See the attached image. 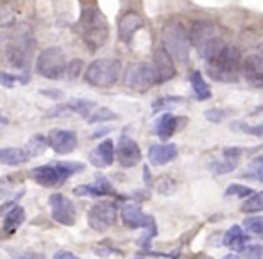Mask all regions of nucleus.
Returning a JSON list of instances; mask_svg holds the SVG:
<instances>
[{
    "instance_id": "f3484780",
    "label": "nucleus",
    "mask_w": 263,
    "mask_h": 259,
    "mask_svg": "<svg viewBox=\"0 0 263 259\" xmlns=\"http://www.w3.org/2000/svg\"><path fill=\"white\" fill-rule=\"evenodd\" d=\"M154 68H156L158 75V84H163L166 81H170L176 75V66H174V59L170 57V54L163 47L154 52Z\"/></svg>"
},
{
    "instance_id": "ea45409f",
    "label": "nucleus",
    "mask_w": 263,
    "mask_h": 259,
    "mask_svg": "<svg viewBox=\"0 0 263 259\" xmlns=\"http://www.w3.org/2000/svg\"><path fill=\"white\" fill-rule=\"evenodd\" d=\"M176 190V181H172L170 177H161L158 184V191L161 195H170L172 191Z\"/></svg>"
},
{
    "instance_id": "423d86ee",
    "label": "nucleus",
    "mask_w": 263,
    "mask_h": 259,
    "mask_svg": "<svg viewBox=\"0 0 263 259\" xmlns=\"http://www.w3.org/2000/svg\"><path fill=\"white\" fill-rule=\"evenodd\" d=\"M120 77V61L113 57H101L95 59L86 68V79L88 84L97 88H109Z\"/></svg>"
},
{
    "instance_id": "c756f323",
    "label": "nucleus",
    "mask_w": 263,
    "mask_h": 259,
    "mask_svg": "<svg viewBox=\"0 0 263 259\" xmlns=\"http://www.w3.org/2000/svg\"><path fill=\"white\" fill-rule=\"evenodd\" d=\"M231 129L233 131L246 132V134H251V136H256V138H263V122L256 125H247V124H243V122H235V124H231Z\"/></svg>"
},
{
    "instance_id": "4468645a",
    "label": "nucleus",
    "mask_w": 263,
    "mask_h": 259,
    "mask_svg": "<svg viewBox=\"0 0 263 259\" xmlns=\"http://www.w3.org/2000/svg\"><path fill=\"white\" fill-rule=\"evenodd\" d=\"M120 218H122V224H124L125 227H129V229H140V227L147 229L149 225L156 224L153 216H149V214H143L142 207H140L138 204H133V202L122 206Z\"/></svg>"
},
{
    "instance_id": "a18cd8bd",
    "label": "nucleus",
    "mask_w": 263,
    "mask_h": 259,
    "mask_svg": "<svg viewBox=\"0 0 263 259\" xmlns=\"http://www.w3.org/2000/svg\"><path fill=\"white\" fill-rule=\"evenodd\" d=\"M61 257H68V259H76V254L68 252V250H58L54 254V259H61Z\"/></svg>"
},
{
    "instance_id": "7ed1b4c3",
    "label": "nucleus",
    "mask_w": 263,
    "mask_h": 259,
    "mask_svg": "<svg viewBox=\"0 0 263 259\" xmlns=\"http://www.w3.org/2000/svg\"><path fill=\"white\" fill-rule=\"evenodd\" d=\"M84 170V163L79 161H59L50 165H42L31 170V177L45 188H55L65 184L76 173H81Z\"/></svg>"
},
{
    "instance_id": "de8ad7c7",
    "label": "nucleus",
    "mask_w": 263,
    "mask_h": 259,
    "mask_svg": "<svg viewBox=\"0 0 263 259\" xmlns=\"http://www.w3.org/2000/svg\"><path fill=\"white\" fill-rule=\"evenodd\" d=\"M6 124H7V120L2 116V113H0V125H6Z\"/></svg>"
},
{
    "instance_id": "2f4dec72",
    "label": "nucleus",
    "mask_w": 263,
    "mask_h": 259,
    "mask_svg": "<svg viewBox=\"0 0 263 259\" xmlns=\"http://www.w3.org/2000/svg\"><path fill=\"white\" fill-rule=\"evenodd\" d=\"M73 195L76 197H102V191L97 188V184H81V186L73 188Z\"/></svg>"
},
{
    "instance_id": "b1692460",
    "label": "nucleus",
    "mask_w": 263,
    "mask_h": 259,
    "mask_svg": "<svg viewBox=\"0 0 263 259\" xmlns=\"http://www.w3.org/2000/svg\"><path fill=\"white\" fill-rule=\"evenodd\" d=\"M25 222V209L22 206H11L4 218V229L7 232H14Z\"/></svg>"
},
{
    "instance_id": "2eb2a0df",
    "label": "nucleus",
    "mask_w": 263,
    "mask_h": 259,
    "mask_svg": "<svg viewBox=\"0 0 263 259\" xmlns=\"http://www.w3.org/2000/svg\"><path fill=\"white\" fill-rule=\"evenodd\" d=\"M47 142L54 152L70 154L77 147V134L73 131H66V129H54L50 131Z\"/></svg>"
},
{
    "instance_id": "f8f14e48",
    "label": "nucleus",
    "mask_w": 263,
    "mask_h": 259,
    "mask_svg": "<svg viewBox=\"0 0 263 259\" xmlns=\"http://www.w3.org/2000/svg\"><path fill=\"white\" fill-rule=\"evenodd\" d=\"M115 157L118 159V163H120L124 168H133V166L138 165L140 159H142V150H140L138 143H136L135 140L124 134L118 138V143H117V147H115Z\"/></svg>"
},
{
    "instance_id": "bb28decb",
    "label": "nucleus",
    "mask_w": 263,
    "mask_h": 259,
    "mask_svg": "<svg viewBox=\"0 0 263 259\" xmlns=\"http://www.w3.org/2000/svg\"><path fill=\"white\" fill-rule=\"evenodd\" d=\"M238 165V159H231V157H224L222 161H215L210 163V170L217 175H224V173H229L236 168Z\"/></svg>"
},
{
    "instance_id": "9d476101",
    "label": "nucleus",
    "mask_w": 263,
    "mask_h": 259,
    "mask_svg": "<svg viewBox=\"0 0 263 259\" xmlns=\"http://www.w3.org/2000/svg\"><path fill=\"white\" fill-rule=\"evenodd\" d=\"M115 222H117V207L111 202H97L88 211V225L97 232L107 231L109 227H113Z\"/></svg>"
},
{
    "instance_id": "5701e85b",
    "label": "nucleus",
    "mask_w": 263,
    "mask_h": 259,
    "mask_svg": "<svg viewBox=\"0 0 263 259\" xmlns=\"http://www.w3.org/2000/svg\"><path fill=\"white\" fill-rule=\"evenodd\" d=\"M222 240H224L222 243H224L226 247H229V249H233V250H236V252H238L243 245H247V242H249V236L243 234V231H242V227H240V225H233L231 229H228V232H226Z\"/></svg>"
},
{
    "instance_id": "c03bdc74",
    "label": "nucleus",
    "mask_w": 263,
    "mask_h": 259,
    "mask_svg": "<svg viewBox=\"0 0 263 259\" xmlns=\"http://www.w3.org/2000/svg\"><path fill=\"white\" fill-rule=\"evenodd\" d=\"M42 95H45V97H49V98H63V91H59V90H42L40 91Z\"/></svg>"
},
{
    "instance_id": "412c9836",
    "label": "nucleus",
    "mask_w": 263,
    "mask_h": 259,
    "mask_svg": "<svg viewBox=\"0 0 263 259\" xmlns=\"http://www.w3.org/2000/svg\"><path fill=\"white\" fill-rule=\"evenodd\" d=\"M184 120V118H177V116H172L170 113H165L161 114V118L156 122V127H154V132L159 136V140H168L172 138V134L177 131L179 127V122Z\"/></svg>"
},
{
    "instance_id": "39448f33",
    "label": "nucleus",
    "mask_w": 263,
    "mask_h": 259,
    "mask_svg": "<svg viewBox=\"0 0 263 259\" xmlns=\"http://www.w3.org/2000/svg\"><path fill=\"white\" fill-rule=\"evenodd\" d=\"M36 49V42L34 36H32L31 29L29 27H20L13 36L9 38V43H7V59L13 66L20 70H25L31 63L32 52Z\"/></svg>"
},
{
    "instance_id": "4c0bfd02",
    "label": "nucleus",
    "mask_w": 263,
    "mask_h": 259,
    "mask_svg": "<svg viewBox=\"0 0 263 259\" xmlns=\"http://www.w3.org/2000/svg\"><path fill=\"white\" fill-rule=\"evenodd\" d=\"M83 66H84V63L81 61V59L70 61L68 65H66V77H68L70 81L77 79V77L81 75V72H83Z\"/></svg>"
},
{
    "instance_id": "49530a36",
    "label": "nucleus",
    "mask_w": 263,
    "mask_h": 259,
    "mask_svg": "<svg viewBox=\"0 0 263 259\" xmlns=\"http://www.w3.org/2000/svg\"><path fill=\"white\" fill-rule=\"evenodd\" d=\"M107 132H111V127H102V129H99V131L93 132V138H101V136H106Z\"/></svg>"
},
{
    "instance_id": "6e6552de",
    "label": "nucleus",
    "mask_w": 263,
    "mask_h": 259,
    "mask_svg": "<svg viewBox=\"0 0 263 259\" xmlns=\"http://www.w3.org/2000/svg\"><path fill=\"white\" fill-rule=\"evenodd\" d=\"M36 72L45 79H59L66 72V57L65 52L59 47H49L36 59Z\"/></svg>"
},
{
    "instance_id": "f257e3e1",
    "label": "nucleus",
    "mask_w": 263,
    "mask_h": 259,
    "mask_svg": "<svg viewBox=\"0 0 263 259\" xmlns=\"http://www.w3.org/2000/svg\"><path fill=\"white\" fill-rule=\"evenodd\" d=\"M76 29L90 50H99L102 45H106L107 36H109L107 20L97 6L84 7Z\"/></svg>"
},
{
    "instance_id": "79ce46f5",
    "label": "nucleus",
    "mask_w": 263,
    "mask_h": 259,
    "mask_svg": "<svg viewBox=\"0 0 263 259\" xmlns=\"http://www.w3.org/2000/svg\"><path fill=\"white\" fill-rule=\"evenodd\" d=\"M11 193H13V184L7 179H0V201H7Z\"/></svg>"
},
{
    "instance_id": "a878e982",
    "label": "nucleus",
    "mask_w": 263,
    "mask_h": 259,
    "mask_svg": "<svg viewBox=\"0 0 263 259\" xmlns=\"http://www.w3.org/2000/svg\"><path fill=\"white\" fill-rule=\"evenodd\" d=\"M47 147H49V142H47L45 136L36 134L29 140V143L25 145V150H27V154L31 155V157H36V155H42L45 152Z\"/></svg>"
},
{
    "instance_id": "f03ea898",
    "label": "nucleus",
    "mask_w": 263,
    "mask_h": 259,
    "mask_svg": "<svg viewBox=\"0 0 263 259\" xmlns=\"http://www.w3.org/2000/svg\"><path fill=\"white\" fill-rule=\"evenodd\" d=\"M240 50L231 43H224L208 61V73L218 83H235L238 79Z\"/></svg>"
},
{
    "instance_id": "cd10ccee",
    "label": "nucleus",
    "mask_w": 263,
    "mask_h": 259,
    "mask_svg": "<svg viewBox=\"0 0 263 259\" xmlns=\"http://www.w3.org/2000/svg\"><path fill=\"white\" fill-rule=\"evenodd\" d=\"M117 113H113L111 109L107 107H101V109H95L91 111L90 114L86 116L88 124H101V122H111V120H117Z\"/></svg>"
},
{
    "instance_id": "f704fd0d",
    "label": "nucleus",
    "mask_w": 263,
    "mask_h": 259,
    "mask_svg": "<svg viewBox=\"0 0 263 259\" xmlns=\"http://www.w3.org/2000/svg\"><path fill=\"white\" fill-rule=\"evenodd\" d=\"M240 257H249V259H261L263 257V245L256 243V245H243L238 250Z\"/></svg>"
},
{
    "instance_id": "c85d7f7f",
    "label": "nucleus",
    "mask_w": 263,
    "mask_h": 259,
    "mask_svg": "<svg viewBox=\"0 0 263 259\" xmlns=\"http://www.w3.org/2000/svg\"><path fill=\"white\" fill-rule=\"evenodd\" d=\"M242 211L243 213H260V211H263V191L249 195V198L242 204Z\"/></svg>"
},
{
    "instance_id": "a211bd4d",
    "label": "nucleus",
    "mask_w": 263,
    "mask_h": 259,
    "mask_svg": "<svg viewBox=\"0 0 263 259\" xmlns=\"http://www.w3.org/2000/svg\"><path fill=\"white\" fill-rule=\"evenodd\" d=\"M243 77L253 86H263V55L253 54L247 55V59L242 65Z\"/></svg>"
},
{
    "instance_id": "e433bc0d",
    "label": "nucleus",
    "mask_w": 263,
    "mask_h": 259,
    "mask_svg": "<svg viewBox=\"0 0 263 259\" xmlns=\"http://www.w3.org/2000/svg\"><path fill=\"white\" fill-rule=\"evenodd\" d=\"M243 177H254L258 181H263V157L254 159L249 166V172L243 173Z\"/></svg>"
},
{
    "instance_id": "a19ab883",
    "label": "nucleus",
    "mask_w": 263,
    "mask_h": 259,
    "mask_svg": "<svg viewBox=\"0 0 263 259\" xmlns=\"http://www.w3.org/2000/svg\"><path fill=\"white\" fill-rule=\"evenodd\" d=\"M95 184H97V188L102 191V195H109V193H113V186H111V183L106 179L104 175H101V173H99V175L95 177Z\"/></svg>"
},
{
    "instance_id": "aec40b11",
    "label": "nucleus",
    "mask_w": 263,
    "mask_h": 259,
    "mask_svg": "<svg viewBox=\"0 0 263 259\" xmlns=\"http://www.w3.org/2000/svg\"><path fill=\"white\" fill-rule=\"evenodd\" d=\"M88 157H90L91 165L99 166V168L113 165V161H115V145H113V142H111V140H104L102 143H99V147H95V149L88 154Z\"/></svg>"
},
{
    "instance_id": "37998d69",
    "label": "nucleus",
    "mask_w": 263,
    "mask_h": 259,
    "mask_svg": "<svg viewBox=\"0 0 263 259\" xmlns=\"http://www.w3.org/2000/svg\"><path fill=\"white\" fill-rule=\"evenodd\" d=\"M242 152H243V149H238V147H226V149L222 150L224 157H231V159H240Z\"/></svg>"
},
{
    "instance_id": "0eeeda50",
    "label": "nucleus",
    "mask_w": 263,
    "mask_h": 259,
    "mask_svg": "<svg viewBox=\"0 0 263 259\" xmlns=\"http://www.w3.org/2000/svg\"><path fill=\"white\" fill-rule=\"evenodd\" d=\"M161 47L170 57L179 63H188L190 55V39L181 25H166L161 32Z\"/></svg>"
},
{
    "instance_id": "c9c22d12",
    "label": "nucleus",
    "mask_w": 263,
    "mask_h": 259,
    "mask_svg": "<svg viewBox=\"0 0 263 259\" xmlns=\"http://www.w3.org/2000/svg\"><path fill=\"white\" fill-rule=\"evenodd\" d=\"M243 227H246V231L253 232V234L263 236V216L246 218V222H243Z\"/></svg>"
},
{
    "instance_id": "473e14b6",
    "label": "nucleus",
    "mask_w": 263,
    "mask_h": 259,
    "mask_svg": "<svg viewBox=\"0 0 263 259\" xmlns=\"http://www.w3.org/2000/svg\"><path fill=\"white\" fill-rule=\"evenodd\" d=\"M231 113L233 109H215V107H211V109L204 111V118L211 124H218V122H224Z\"/></svg>"
},
{
    "instance_id": "58836bf2",
    "label": "nucleus",
    "mask_w": 263,
    "mask_h": 259,
    "mask_svg": "<svg viewBox=\"0 0 263 259\" xmlns=\"http://www.w3.org/2000/svg\"><path fill=\"white\" fill-rule=\"evenodd\" d=\"M183 102V98L181 97H161L159 101H156L153 104V109L156 111H163V109H166V107H170V106H176V104H181Z\"/></svg>"
},
{
    "instance_id": "ddd939ff",
    "label": "nucleus",
    "mask_w": 263,
    "mask_h": 259,
    "mask_svg": "<svg viewBox=\"0 0 263 259\" xmlns=\"http://www.w3.org/2000/svg\"><path fill=\"white\" fill-rule=\"evenodd\" d=\"M140 29H143V18L136 11H125L118 18L117 31H118V39L122 43H131Z\"/></svg>"
},
{
    "instance_id": "72a5a7b5",
    "label": "nucleus",
    "mask_w": 263,
    "mask_h": 259,
    "mask_svg": "<svg viewBox=\"0 0 263 259\" xmlns=\"http://www.w3.org/2000/svg\"><path fill=\"white\" fill-rule=\"evenodd\" d=\"M254 191L251 188L243 186V184H231L226 190V197H236V198H247L249 195H253Z\"/></svg>"
},
{
    "instance_id": "9b49d317",
    "label": "nucleus",
    "mask_w": 263,
    "mask_h": 259,
    "mask_svg": "<svg viewBox=\"0 0 263 259\" xmlns=\"http://www.w3.org/2000/svg\"><path fill=\"white\" fill-rule=\"evenodd\" d=\"M49 206H50V213H52L54 222L66 227H72L77 220V211L76 206L70 198H66L61 193H54L49 198Z\"/></svg>"
},
{
    "instance_id": "393cba45",
    "label": "nucleus",
    "mask_w": 263,
    "mask_h": 259,
    "mask_svg": "<svg viewBox=\"0 0 263 259\" xmlns=\"http://www.w3.org/2000/svg\"><path fill=\"white\" fill-rule=\"evenodd\" d=\"M190 83H192V88H194V93L197 97V101H208L211 98V90L210 86L204 83V77H202L201 72H192L190 73Z\"/></svg>"
},
{
    "instance_id": "1a4fd4ad",
    "label": "nucleus",
    "mask_w": 263,
    "mask_h": 259,
    "mask_svg": "<svg viewBox=\"0 0 263 259\" xmlns=\"http://www.w3.org/2000/svg\"><path fill=\"white\" fill-rule=\"evenodd\" d=\"M125 86L131 88L136 91H147L158 84V75L154 65L149 63H135V65H129V68L125 70Z\"/></svg>"
},
{
    "instance_id": "20e7f679",
    "label": "nucleus",
    "mask_w": 263,
    "mask_h": 259,
    "mask_svg": "<svg viewBox=\"0 0 263 259\" xmlns=\"http://www.w3.org/2000/svg\"><path fill=\"white\" fill-rule=\"evenodd\" d=\"M188 39L190 45H194L199 50L202 59L210 61L217 50L220 49L224 43L218 38V29L213 22L210 20H197L192 24L190 32H188Z\"/></svg>"
},
{
    "instance_id": "4be33fe9",
    "label": "nucleus",
    "mask_w": 263,
    "mask_h": 259,
    "mask_svg": "<svg viewBox=\"0 0 263 259\" xmlns=\"http://www.w3.org/2000/svg\"><path fill=\"white\" fill-rule=\"evenodd\" d=\"M29 159H31V155L27 154L25 149H16V147L0 149V165L18 166V165H25Z\"/></svg>"
},
{
    "instance_id": "6ab92c4d",
    "label": "nucleus",
    "mask_w": 263,
    "mask_h": 259,
    "mask_svg": "<svg viewBox=\"0 0 263 259\" xmlns=\"http://www.w3.org/2000/svg\"><path fill=\"white\" fill-rule=\"evenodd\" d=\"M147 155H149L151 165L154 166L168 165L170 161H174L177 157V147L174 143H158V145L151 147Z\"/></svg>"
},
{
    "instance_id": "dca6fc26",
    "label": "nucleus",
    "mask_w": 263,
    "mask_h": 259,
    "mask_svg": "<svg viewBox=\"0 0 263 259\" xmlns=\"http://www.w3.org/2000/svg\"><path fill=\"white\" fill-rule=\"evenodd\" d=\"M95 107V102L91 101H84V98H77V101H70L66 104H59V106L52 107V109L47 111V118H55V116H63L66 113H77L81 116L86 118L91 113V109Z\"/></svg>"
},
{
    "instance_id": "7c9ffc66",
    "label": "nucleus",
    "mask_w": 263,
    "mask_h": 259,
    "mask_svg": "<svg viewBox=\"0 0 263 259\" xmlns=\"http://www.w3.org/2000/svg\"><path fill=\"white\" fill-rule=\"evenodd\" d=\"M27 84L29 75H11L7 72H0V86L4 88H14V84Z\"/></svg>"
}]
</instances>
